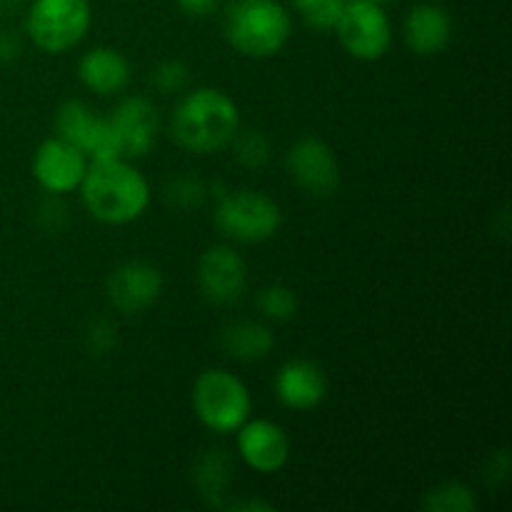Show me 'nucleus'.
Wrapping results in <instances>:
<instances>
[{
  "mask_svg": "<svg viewBox=\"0 0 512 512\" xmlns=\"http://www.w3.org/2000/svg\"><path fill=\"white\" fill-rule=\"evenodd\" d=\"M240 130L238 103L220 88L185 93L170 115V135L180 148L198 155L228 148Z\"/></svg>",
  "mask_w": 512,
  "mask_h": 512,
  "instance_id": "1",
  "label": "nucleus"
},
{
  "mask_svg": "<svg viewBox=\"0 0 512 512\" xmlns=\"http://www.w3.org/2000/svg\"><path fill=\"white\" fill-rule=\"evenodd\" d=\"M85 210L105 225H128L148 210L150 185L125 158L88 163L80 183Z\"/></svg>",
  "mask_w": 512,
  "mask_h": 512,
  "instance_id": "2",
  "label": "nucleus"
},
{
  "mask_svg": "<svg viewBox=\"0 0 512 512\" xmlns=\"http://www.w3.org/2000/svg\"><path fill=\"white\" fill-rule=\"evenodd\" d=\"M223 30L240 55L263 60L288 45L293 23L280 0H233L225 8Z\"/></svg>",
  "mask_w": 512,
  "mask_h": 512,
  "instance_id": "3",
  "label": "nucleus"
},
{
  "mask_svg": "<svg viewBox=\"0 0 512 512\" xmlns=\"http://www.w3.org/2000/svg\"><path fill=\"white\" fill-rule=\"evenodd\" d=\"M193 410L200 423L215 435L235 433L250 418L253 400L238 375L223 368L205 370L193 385Z\"/></svg>",
  "mask_w": 512,
  "mask_h": 512,
  "instance_id": "4",
  "label": "nucleus"
},
{
  "mask_svg": "<svg viewBox=\"0 0 512 512\" xmlns=\"http://www.w3.org/2000/svg\"><path fill=\"white\" fill-rule=\"evenodd\" d=\"M90 0H33L25 10V33L45 53H65L88 35Z\"/></svg>",
  "mask_w": 512,
  "mask_h": 512,
  "instance_id": "5",
  "label": "nucleus"
},
{
  "mask_svg": "<svg viewBox=\"0 0 512 512\" xmlns=\"http://www.w3.org/2000/svg\"><path fill=\"white\" fill-rule=\"evenodd\" d=\"M283 223L280 205L258 190H235L220 198L215 208V228L235 243H265Z\"/></svg>",
  "mask_w": 512,
  "mask_h": 512,
  "instance_id": "6",
  "label": "nucleus"
},
{
  "mask_svg": "<svg viewBox=\"0 0 512 512\" xmlns=\"http://www.w3.org/2000/svg\"><path fill=\"white\" fill-rule=\"evenodd\" d=\"M340 45L355 60H380L393 43V28L385 5L368 0H348L335 23Z\"/></svg>",
  "mask_w": 512,
  "mask_h": 512,
  "instance_id": "7",
  "label": "nucleus"
},
{
  "mask_svg": "<svg viewBox=\"0 0 512 512\" xmlns=\"http://www.w3.org/2000/svg\"><path fill=\"white\" fill-rule=\"evenodd\" d=\"M55 130H58V138L75 145L88 158V163L123 158L110 120L95 115V110H90V105H85L83 100H68L60 105L55 115Z\"/></svg>",
  "mask_w": 512,
  "mask_h": 512,
  "instance_id": "8",
  "label": "nucleus"
},
{
  "mask_svg": "<svg viewBox=\"0 0 512 512\" xmlns=\"http://www.w3.org/2000/svg\"><path fill=\"white\" fill-rule=\"evenodd\" d=\"M290 178L313 198H330L340 188V165L333 148L320 138H300L285 155Z\"/></svg>",
  "mask_w": 512,
  "mask_h": 512,
  "instance_id": "9",
  "label": "nucleus"
},
{
  "mask_svg": "<svg viewBox=\"0 0 512 512\" xmlns=\"http://www.w3.org/2000/svg\"><path fill=\"white\" fill-rule=\"evenodd\" d=\"M85 170H88V158L58 135L43 140L33 155L35 183L50 195H65L78 190Z\"/></svg>",
  "mask_w": 512,
  "mask_h": 512,
  "instance_id": "10",
  "label": "nucleus"
},
{
  "mask_svg": "<svg viewBox=\"0 0 512 512\" xmlns=\"http://www.w3.org/2000/svg\"><path fill=\"white\" fill-rule=\"evenodd\" d=\"M110 128H113L115 140H118L120 155L125 160L143 158L153 150L155 138H158L160 120L158 108L143 95H130L115 105L113 113L108 115Z\"/></svg>",
  "mask_w": 512,
  "mask_h": 512,
  "instance_id": "11",
  "label": "nucleus"
},
{
  "mask_svg": "<svg viewBox=\"0 0 512 512\" xmlns=\"http://www.w3.org/2000/svg\"><path fill=\"white\" fill-rule=\"evenodd\" d=\"M235 445H238V455L248 468L255 473H278L288 465L290 460V438L278 423L265 418L245 420L238 430H235Z\"/></svg>",
  "mask_w": 512,
  "mask_h": 512,
  "instance_id": "12",
  "label": "nucleus"
},
{
  "mask_svg": "<svg viewBox=\"0 0 512 512\" xmlns=\"http://www.w3.org/2000/svg\"><path fill=\"white\" fill-rule=\"evenodd\" d=\"M198 283L210 303H238L248 285V265L230 245H213L198 263Z\"/></svg>",
  "mask_w": 512,
  "mask_h": 512,
  "instance_id": "13",
  "label": "nucleus"
},
{
  "mask_svg": "<svg viewBox=\"0 0 512 512\" xmlns=\"http://www.w3.org/2000/svg\"><path fill=\"white\" fill-rule=\"evenodd\" d=\"M110 305L125 315H138L155 305V300L163 293V275L155 265L143 260H130L115 268L108 278Z\"/></svg>",
  "mask_w": 512,
  "mask_h": 512,
  "instance_id": "14",
  "label": "nucleus"
},
{
  "mask_svg": "<svg viewBox=\"0 0 512 512\" xmlns=\"http://www.w3.org/2000/svg\"><path fill=\"white\" fill-rule=\"evenodd\" d=\"M273 388L288 410H313L328 393V378L313 360H288L275 373Z\"/></svg>",
  "mask_w": 512,
  "mask_h": 512,
  "instance_id": "15",
  "label": "nucleus"
},
{
  "mask_svg": "<svg viewBox=\"0 0 512 512\" xmlns=\"http://www.w3.org/2000/svg\"><path fill=\"white\" fill-rule=\"evenodd\" d=\"M405 43L418 55H435L453 38V18L435 3H420L408 10L403 23Z\"/></svg>",
  "mask_w": 512,
  "mask_h": 512,
  "instance_id": "16",
  "label": "nucleus"
},
{
  "mask_svg": "<svg viewBox=\"0 0 512 512\" xmlns=\"http://www.w3.org/2000/svg\"><path fill=\"white\" fill-rule=\"evenodd\" d=\"M78 78L90 93L115 95L130 83V63L120 50L98 45L83 53L78 63Z\"/></svg>",
  "mask_w": 512,
  "mask_h": 512,
  "instance_id": "17",
  "label": "nucleus"
},
{
  "mask_svg": "<svg viewBox=\"0 0 512 512\" xmlns=\"http://www.w3.org/2000/svg\"><path fill=\"white\" fill-rule=\"evenodd\" d=\"M220 345L233 360L253 363V360L268 358L270 350L275 348V338L268 325L255 323V320H238L223 330Z\"/></svg>",
  "mask_w": 512,
  "mask_h": 512,
  "instance_id": "18",
  "label": "nucleus"
},
{
  "mask_svg": "<svg viewBox=\"0 0 512 512\" xmlns=\"http://www.w3.org/2000/svg\"><path fill=\"white\" fill-rule=\"evenodd\" d=\"M423 508L428 512H473L478 508V498L468 485L445 483L425 495Z\"/></svg>",
  "mask_w": 512,
  "mask_h": 512,
  "instance_id": "19",
  "label": "nucleus"
},
{
  "mask_svg": "<svg viewBox=\"0 0 512 512\" xmlns=\"http://www.w3.org/2000/svg\"><path fill=\"white\" fill-rule=\"evenodd\" d=\"M230 473V460L225 458L223 450H208V455L198 460V473H195V480H198L203 495H223L225 485H228Z\"/></svg>",
  "mask_w": 512,
  "mask_h": 512,
  "instance_id": "20",
  "label": "nucleus"
},
{
  "mask_svg": "<svg viewBox=\"0 0 512 512\" xmlns=\"http://www.w3.org/2000/svg\"><path fill=\"white\" fill-rule=\"evenodd\" d=\"M258 310L268 320L285 323L298 313V298L288 285H265L258 293Z\"/></svg>",
  "mask_w": 512,
  "mask_h": 512,
  "instance_id": "21",
  "label": "nucleus"
},
{
  "mask_svg": "<svg viewBox=\"0 0 512 512\" xmlns=\"http://www.w3.org/2000/svg\"><path fill=\"white\" fill-rule=\"evenodd\" d=\"M348 0H293L300 18L315 30H333Z\"/></svg>",
  "mask_w": 512,
  "mask_h": 512,
  "instance_id": "22",
  "label": "nucleus"
},
{
  "mask_svg": "<svg viewBox=\"0 0 512 512\" xmlns=\"http://www.w3.org/2000/svg\"><path fill=\"white\" fill-rule=\"evenodd\" d=\"M230 145H235V158H238V163L253 170L263 168L270 160V153H273L270 140L260 130H248V133H240L238 130V135H235Z\"/></svg>",
  "mask_w": 512,
  "mask_h": 512,
  "instance_id": "23",
  "label": "nucleus"
},
{
  "mask_svg": "<svg viewBox=\"0 0 512 512\" xmlns=\"http://www.w3.org/2000/svg\"><path fill=\"white\" fill-rule=\"evenodd\" d=\"M190 80L188 65L180 63V60H163V63L155 65V70L150 73V83L155 85V90L163 95H175L180 90H185Z\"/></svg>",
  "mask_w": 512,
  "mask_h": 512,
  "instance_id": "24",
  "label": "nucleus"
},
{
  "mask_svg": "<svg viewBox=\"0 0 512 512\" xmlns=\"http://www.w3.org/2000/svg\"><path fill=\"white\" fill-rule=\"evenodd\" d=\"M205 193H208L205 185L198 178H190V175H180L168 185V200L183 210L198 208L205 200Z\"/></svg>",
  "mask_w": 512,
  "mask_h": 512,
  "instance_id": "25",
  "label": "nucleus"
},
{
  "mask_svg": "<svg viewBox=\"0 0 512 512\" xmlns=\"http://www.w3.org/2000/svg\"><path fill=\"white\" fill-rule=\"evenodd\" d=\"M85 338H88V348L95 355H105L110 348H115V328L108 320H95Z\"/></svg>",
  "mask_w": 512,
  "mask_h": 512,
  "instance_id": "26",
  "label": "nucleus"
},
{
  "mask_svg": "<svg viewBox=\"0 0 512 512\" xmlns=\"http://www.w3.org/2000/svg\"><path fill=\"white\" fill-rule=\"evenodd\" d=\"M175 3L190 18H208L218 8V0H175Z\"/></svg>",
  "mask_w": 512,
  "mask_h": 512,
  "instance_id": "27",
  "label": "nucleus"
},
{
  "mask_svg": "<svg viewBox=\"0 0 512 512\" xmlns=\"http://www.w3.org/2000/svg\"><path fill=\"white\" fill-rule=\"evenodd\" d=\"M20 55V40L10 30H0V65L10 63Z\"/></svg>",
  "mask_w": 512,
  "mask_h": 512,
  "instance_id": "28",
  "label": "nucleus"
},
{
  "mask_svg": "<svg viewBox=\"0 0 512 512\" xmlns=\"http://www.w3.org/2000/svg\"><path fill=\"white\" fill-rule=\"evenodd\" d=\"M233 510H270L268 503H240V505H230Z\"/></svg>",
  "mask_w": 512,
  "mask_h": 512,
  "instance_id": "29",
  "label": "nucleus"
},
{
  "mask_svg": "<svg viewBox=\"0 0 512 512\" xmlns=\"http://www.w3.org/2000/svg\"><path fill=\"white\" fill-rule=\"evenodd\" d=\"M368 3H378V5H385V3H390V0H368Z\"/></svg>",
  "mask_w": 512,
  "mask_h": 512,
  "instance_id": "30",
  "label": "nucleus"
}]
</instances>
